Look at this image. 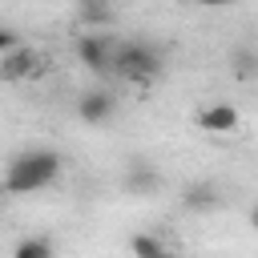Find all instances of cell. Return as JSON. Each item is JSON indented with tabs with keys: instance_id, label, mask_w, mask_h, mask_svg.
Wrapping results in <instances>:
<instances>
[{
	"instance_id": "cell-1",
	"label": "cell",
	"mask_w": 258,
	"mask_h": 258,
	"mask_svg": "<svg viewBox=\"0 0 258 258\" xmlns=\"http://www.w3.org/2000/svg\"><path fill=\"white\" fill-rule=\"evenodd\" d=\"M56 173H60V153L56 149H24L8 161L4 189L8 194H36V189L52 185Z\"/></svg>"
},
{
	"instance_id": "cell-2",
	"label": "cell",
	"mask_w": 258,
	"mask_h": 258,
	"mask_svg": "<svg viewBox=\"0 0 258 258\" xmlns=\"http://www.w3.org/2000/svg\"><path fill=\"white\" fill-rule=\"evenodd\" d=\"M113 73L129 77V81H153L161 73V52L145 40H129V44H117V60H113Z\"/></svg>"
},
{
	"instance_id": "cell-3",
	"label": "cell",
	"mask_w": 258,
	"mask_h": 258,
	"mask_svg": "<svg viewBox=\"0 0 258 258\" xmlns=\"http://www.w3.org/2000/svg\"><path fill=\"white\" fill-rule=\"evenodd\" d=\"M77 56H81V64L93 69V73H113L117 48H113L109 36H101V32H85V36L77 40Z\"/></svg>"
},
{
	"instance_id": "cell-4",
	"label": "cell",
	"mask_w": 258,
	"mask_h": 258,
	"mask_svg": "<svg viewBox=\"0 0 258 258\" xmlns=\"http://www.w3.org/2000/svg\"><path fill=\"white\" fill-rule=\"evenodd\" d=\"M113 113H117V101H113V93H105V89H89V93H81L77 97V117L85 121V125H109L113 121Z\"/></svg>"
},
{
	"instance_id": "cell-5",
	"label": "cell",
	"mask_w": 258,
	"mask_h": 258,
	"mask_svg": "<svg viewBox=\"0 0 258 258\" xmlns=\"http://www.w3.org/2000/svg\"><path fill=\"white\" fill-rule=\"evenodd\" d=\"M125 189H129L133 198H149V194L161 189V173H157L153 165H145V161H133L129 173H125Z\"/></svg>"
},
{
	"instance_id": "cell-6",
	"label": "cell",
	"mask_w": 258,
	"mask_h": 258,
	"mask_svg": "<svg viewBox=\"0 0 258 258\" xmlns=\"http://www.w3.org/2000/svg\"><path fill=\"white\" fill-rule=\"evenodd\" d=\"M36 64H40V56H36L32 48H12V52L0 60V77H4V81H20V77H32Z\"/></svg>"
},
{
	"instance_id": "cell-7",
	"label": "cell",
	"mask_w": 258,
	"mask_h": 258,
	"mask_svg": "<svg viewBox=\"0 0 258 258\" xmlns=\"http://www.w3.org/2000/svg\"><path fill=\"white\" fill-rule=\"evenodd\" d=\"M198 129H206V133H234L238 129V113L230 105H206L198 113Z\"/></svg>"
},
{
	"instance_id": "cell-8",
	"label": "cell",
	"mask_w": 258,
	"mask_h": 258,
	"mask_svg": "<svg viewBox=\"0 0 258 258\" xmlns=\"http://www.w3.org/2000/svg\"><path fill=\"white\" fill-rule=\"evenodd\" d=\"M77 16H81V24H89V28H105V24H113V4L109 0H77Z\"/></svg>"
},
{
	"instance_id": "cell-9",
	"label": "cell",
	"mask_w": 258,
	"mask_h": 258,
	"mask_svg": "<svg viewBox=\"0 0 258 258\" xmlns=\"http://www.w3.org/2000/svg\"><path fill=\"white\" fill-rule=\"evenodd\" d=\"M189 210H214L218 206V189L214 185H206V181H198V185H185V198H181Z\"/></svg>"
},
{
	"instance_id": "cell-10",
	"label": "cell",
	"mask_w": 258,
	"mask_h": 258,
	"mask_svg": "<svg viewBox=\"0 0 258 258\" xmlns=\"http://www.w3.org/2000/svg\"><path fill=\"white\" fill-rule=\"evenodd\" d=\"M12 258H52V242L48 238H24L12 250Z\"/></svg>"
},
{
	"instance_id": "cell-11",
	"label": "cell",
	"mask_w": 258,
	"mask_h": 258,
	"mask_svg": "<svg viewBox=\"0 0 258 258\" xmlns=\"http://www.w3.org/2000/svg\"><path fill=\"white\" fill-rule=\"evenodd\" d=\"M234 73L238 77H258V52L254 48H234Z\"/></svg>"
},
{
	"instance_id": "cell-12",
	"label": "cell",
	"mask_w": 258,
	"mask_h": 258,
	"mask_svg": "<svg viewBox=\"0 0 258 258\" xmlns=\"http://www.w3.org/2000/svg\"><path fill=\"white\" fill-rule=\"evenodd\" d=\"M129 246H133V258H161V250H165V246H161L157 238H149V234H137Z\"/></svg>"
},
{
	"instance_id": "cell-13",
	"label": "cell",
	"mask_w": 258,
	"mask_h": 258,
	"mask_svg": "<svg viewBox=\"0 0 258 258\" xmlns=\"http://www.w3.org/2000/svg\"><path fill=\"white\" fill-rule=\"evenodd\" d=\"M12 48H16V36L8 28H0V52H12Z\"/></svg>"
},
{
	"instance_id": "cell-14",
	"label": "cell",
	"mask_w": 258,
	"mask_h": 258,
	"mask_svg": "<svg viewBox=\"0 0 258 258\" xmlns=\"http://www.w3.org/2000/svg\"><path fill=\"white\" fill-rule=\"evenodd\" d=\"M194 4H206V8H222V4H234V0H194Z\"/></svg>"
},
{
	"instance_id": "cell-15",
	"label": "cell",
	"mask_w": 258,
	"mask_h": 258,
	"mask_svg": "<svg viewBox=\"0 0 258 258\" xmlns=\"http://www.w3.org/2000/svg\"><path fill=\"white\" fill-rule=\"evenodd\" d=\"M250 226H254V230H258V206H254V210H250Z\"/></svg>"
},
{
	"instance_id": "cell-16",
	"label": "cell",
	"mask_w": 258,
	"mask_h": 258,
	"mask_svg": "<svg viewBox=\"0 0 258 258\" xmlns=\"http://www.w3.org/2000/svg\"><path fill=\"white\" fill-rule=\"evenodd\" d=\"M161 258H181V254H173V250H161Z\"/></svg>"
}]
</instances>
